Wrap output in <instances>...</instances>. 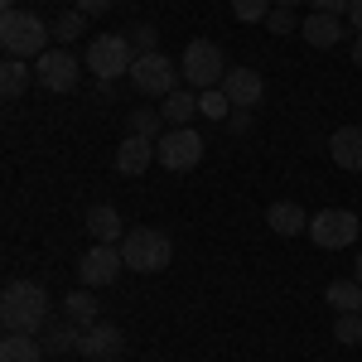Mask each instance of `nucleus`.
I'll use <instances>...</instances> for the list:
<instances>
[{"label":"nucleus","mask_w":362,"mask_h":362,"mask_svg":"<svg viewBox=\"0 0 362 362\" xmlns=\"http://www.w3.org/2000/svg\"><path fill=\"white\" fill-rule=\"evenodd\" d=\"M49 290L34 285V280H10L5 295H0V324L5 334H44L49 329Z\"/></svg>","instance_id":"f257e3e1"},{"label":"nucleus","mask_w":362,"mask_h":362,"mask_svg":"<svg viewBox=\"0 0 362 362\" xmlns=\"http://www.w3.org/2000/svg\"><path fill=\"white\" fill-rule=\"evenodd\" d=\"M0 49H5V58L34 63L54 49V25H44L34 10H5L0 15Z\"/></svg>","instance_id":"f03ea898"},{"label":"nucleus","mask_w":362,"mask_h":362,"mask_svg":"<svg viewBox=\"0 0 362 362\" xmlns=\"http://www.w3.org/2000/svg\"><path fill=\"white\" fill-rule=\"evenodd\" d=\"M87 73L97 78V83H116V78H131V63H136V44L126 39V34H97L92 44H87Z\"/></svg>","instance_id":"7ed1b4c3"},{"label":"nucleus","mask_w":362,"mask_h":362,"mask_svg":"<svg viewBox=\"0 0 362 362\" xmlns=\"http://www.w3.org/2000/svg\"><path fill=\"white\" fill-rule=\"evenodd\" d=\"M121 256H126V271L160 276L169 261H174V247H169L165 232H155V227H131V232L121 237Z\"/></svg>","instance_id":"20e7f679"},{"label":"nucleus","mask_w":362,"mask_h":362,"mask_svg":"<svg viewBox=\"0 0 362 362\" xmlns=\"http://www.w3.org/2000/svg\"><path fill=\"white\" fill-rule=\"evenodd\" d=\"M179 73H184V87L213 92V87H223V78H227V58H223V49H218L213 39H194V44L184 49Z\"/></svg>","instance_id":"39448f33"},{"label":"nucleus","mask_w":362,"mask_h":362,"mask_svg":"<svg viewBox=\"0 0 362 362\" xmlns=\"http://www.w3.org/2000/svg\"><path fill=\"white\" fill-rule=\"evenodd\" d=\"M131 83H136V92L140 97H160L165 102L169 92L179 87V63L169 54H136V63H131Z\"/></svg>","instance_id":"423d86ee"},{"label":"nucleus","mask_w":362,"mask_h":362,"mask_svg":"<svg viewBox=\"0 0 362 362\" xmlns=\"http://www.w3.org/2000/svg\"><path fill=\"white\" fill-rule=\"evenodd\" d=\"M83 58H73V49H49L44 58H34V83L44 87V92H78L83 83Z\"/></svg>","instance_id":"0eeeda50"},{"label":"nucleus","mask_w":362,"mask_h":362,"mask_svg":"<svg viewBox=\"0 0 362 362\" xmlns=\"http://www.w3.org/2000/svg\"><path fill=\"white\" fill-rule=\"evenodd\" d=\"M358 213H348V208H324V213H314L309 218V242L314 247H324V251H343V247H353L358 242Z\"/></svg>","instance_id":"6e6552de"},{"label":"nucleus","mask_w":362,"mask_h":362,"mask_svg":"<svg viewBox=\"0 0 362 362\" xmlns=\"http://www.w3.org/2000/svg\"><path fill=\"white\" fill-rule=\"evenodd\" d=\"M203 145H208V140L198 136L194 126H169L165 136L155 140V160L165 169H174V174H184V169H194L198 160H203Z\"/></svg>","instance_id":"1a4fd4ad"},{"label":"nucleus","mask_w":362,"mask_h":362,"mask_svg":"<svg viewBox=\"0 0 362 362\" xmlns=\"http://www.w3.org/2000/svg\"><path fill=\"white\" fill-rule=\"evenodd\" d=\"M121 271H126V256H121V247H107V242H92V251L78 261V280H83L87 290L112 285Z\"/></svg>","instance_id":"9d476101"},{"label":"nucleus","mask_w":362,"mask_h":362,"mask_svg":"<svg viewBox=\"0 0 362 362\" xmlns=\"http://www.w3.org/2000/svg\"><path fill=\"white\" fill-rule=\"evenodd\" d=\"M223 92L232 97V107H247V112H256V107H261V97H266V78H261L256 68H227Z\"/></svg>","instance_id":"9b49d317"},{"label":"nucleus","mask_w":362,"mask_h":362,"mask_svg":"<svg viewBox=\"0 0 362 362\" xmlns=\"http://www.w3.org/2000/svg\"><path fill=\"white\" fill-rule=\"evenodd\" d=\"M300 34H305L309 49H334L348 39V29H343V15H324V10H309L305 20H300Z\"/></svg>","instance_id":"f8f14e48"},{"label":"nucleus","mask_w":362,"mask_h":362,"mask_svg":"<svg viewBox=\"0 0 362 362\" xmlns=\"http://www.w3.org/2000/svg\"><path fill=\"white\" fill-rule=\"evenodd\" d=\"M150 165H160L155 160V140L145 136H126L121 145H116V174H126V179H140Z\"/></svg>","instance_id":"ddd939ff"},{"label":"nucleus","mask_w":362,"mask_h":362,"mask_svg":"<svg viewBox=\"0 0 362 362\" xmlns=\"http://www.w3.org/2000/svg\"><path fill=\"white\" fill-rule=\"evenodd\" d=\"M329 155H334L338 169L362 174V126H338L334 136H329Z\"/></svg>","instance_id":"4468645a"},{"label":"nucleus","mask_w":362,"mask_h":362,"mask_svg":"<svg viewBox=\"0 0 362 362\" xmlns=\"http://www.w3.org/2000/svg\"><path fill=\"white\" fill-rule=\"evenodd\" d=\"M121 343H126V338H121V329L97 319L92 329H83V348H78V353H83V358H92V362H107V358H116V353H121Z\"/></svg>","instance_id":"2eb2a0df"},{"label":"nucleus","mask_w":362,"mask_h":362,"mask_svg":"<svg viewBox=\"0 0 362 362\" xmlns=\"http://www.w3.org/2000/svg\"><path fill=\"white\" fill-rule=\"evenodd\" d=\"M87 232H92V242H107V247H121V237H126L131 227L121 223V213H116L112 203H97V208H87Z\"/></svg>","instance_id":"dca6fc26"},{"label":"nucleus","mask_w":362,"mask_h":362,"mask_svg":"<svg viewBox=\"0 0 362 362\" xmlns=\"http://www.w3.org/2000/svg\"><path fill=\"white\" fill-rule=\"evenodd\" d=\"M266 227H271L276 237H300V232H309V213L300 208V203L280 198V203L266 208Z\"/></svg>","instance_id":"f3484780"},{"label":"nucleus","mask_w":362,"mask_h":362,"mask_svg":"<svg viewBox=\"0 0 362 362\" xmlns=\"http://www.w3.org/2000/svg\"><path fill=\"white\" fill-rule=\"evenodd\" d=\"M78 348H83V324H73V319H68V314H63V319H49V329H44V353H49V358H68V353H78Z\"/></svg>","instance_id":"a211bd4d"},{"label":"nucleus","mask_w":362,"mask_h":362,"mask_svg":"<svg viewBox=\"0 0 362 362\" xmlns=\"http://www.w3.org/2000/svg\"><path fill=\"white\" fill-rule=\"evenodd\" d=\"M160 116H165V126H194V116L198 112V92L194 87H174L165 97V107H160Z\"/></svg>","instance_id":"6ab92c4d"},{"label":"nucleus","mask_w":362,"mask_h":362,"mask_svg":"<svg viewBox=\"0 0 362 362\" xmlns=\"http://www.w3.org/2000/svg\"><path fill=\"white\" fill-rule=\"evenodd\" d=\"M44 338L39 334H5L0 338V362H44Z\"/></svg>","instance_id":"aec40b11"},{"label":"nucleus","mask_w":362,"mask_h":362,"mask_svg":"<svg viewBox=\"0 0 362 362\" xmlns=\"http://www.w3.org/2000/svg\"><path fill=\"white\" fill-rule=\"evenodd\" d=\"M324 300L334 305V314H362V285L358 280H329Z\"/></svg>","instance_id":"412c9836"},{"label":"nucleus","mask_w":362,"mask_h":362,"mask_svg":"<svg viewBox=\"0 0 362 362\" xmlns=\"http://www.w3.org/2000/svg\"><path fill=\"white\" fill-rule=\"evenodd\" d=\"M169 126L165 116H160V107H136V112L126 116V136H145V140H160Z\"/></svg>","instance_id":"4be33fe9"},{"label":"nucleus","mask_w":362,"mask_h":362,"mask_svg":"<svg viewBox=\"0 0 362 362\" xmlns=\"http://www.w3.org/2000/svg\"><path fill=\"white\" fill-rule=\"evenodd\" d=\"M63 314H68L73 324H83V329H92V324L102 319V309H97V295H92L87 285H83V290H73V295L63 300Z\"/></svg>","instance_id":"5701e85b"},{"label":"nucleus","mask_w":362,"mask_h":362,"mask_svg":"<svg viewBox=\"0 0 362 362\" xmlns=\"http://www.w3.org/2000/svg\"><path fill=\"white\" fill-rule=\"evenodd\" d=\"M25 87H29V63L25 58H5L0 63V92H5V102L25 97Z\"/></svg>","instance_id":"b1692460"},{"label":"nucleus","mask_w":362,"mask_h":362,"mask_svg":"<svg viewBox=\"0 0 362 362\" xmlns=\"http://www.w3.org/2000/svg\"><path fill=\"white\" fill-rule=\"evenodd\" d=\"M198 112L208 116V121H218V126H223L237 107H232V97H227L223 87H213V92H198Z\"/></svg>","instance_id":"393cba45"},{"label":"nucleus","mask_w":362,"mask_h":362,"mask_svg":"<svg viewBox=\"0 0 362 362\" xmlns=\"http://www.w3.org/2000/svg\"><path fill=\"white\" fill-rule=\"evenodd\" d=\"M83 29H87V15H83V10H63V15L54 20V44H58V49H68Z\"/></svg>","instance_id":"a878e982"},{"label":"nucleus","mask_w":362,"mask_h":362,"mask_svg":"<svg viewBox=\"0 0 362 362\" xmlns=\"http://www.w3.org/2000/svg\"><path fill=\"white\" fill-rule=\"evenodd\" d=\"M276 10V0H232V15L242 25H266V15Z\"/></svg>","instance_id":"bb28decb"},{"label":"nucleus","mask_w":362,"mask_h":362,"mask_svg":"<svg viewBox=\"0 0 362 362\" xmlns=\"http://www.w3.org/2000/svg\"><path fill=\"white\" fill-rule=\"evenodd\" d=\"M334 338L343 348H358L362 343V314H338L334 319Z\"/></svg>","instance_id":"cd10ccee"},{"label":"nucleus","mask_w":362,"mask_h":362,"mask_svg":"<svg viewBox=\"0 0 362 362\" xmlns=\"http://www.w3.org/2000/svg\"><path fill=\"white\" fill-rule=\"evenodd\" d=\"M126 39L136 44V54H155V49H160V29H155V25H131Z\"/></svg>","instance_id":"c85d7f7f"},{"label":"nucleus","mask_w":362,"mask_h":362,"mask_svg":"<svg viewBox=\"0 0 362 362\" xmlns=\"http://www.w3.org/2000/svg\"><path fill=\"white\" fill-rule=\"evenodd\" d=\"M266 29H271V34H295V29H300V20H295V10L276 5V10L266 15Z\"/></svg>","instance_id":"c756f323"},{"label":"nucleus","mask_w":362,"mask_h":362,"mask_svg":"<svg viewBox=\"0 0 362 362\" xmlns=\"http://www.w3.org/2000/svg\"><path fill=\"white\" fill-rule=\"evenodd\" d=\"M227 131H232V136H247V131H251V112H247V107H237V112L227 116Z\"/></svg>","instance_id":"7c9ffc66"},{"label":"nucleus","mask_w":362,"mask_h":362,"mask_svg":"<svg viewBox=\"0 0 362 362\" xmlns=\"http://www.w3.org/2000/svg\"><path fill=\"white\" fill-rule=\"evenodd\" d=\"M112 5H116V0H73V10H83L87 20H92V15H107Z\"/></svg>","instance_id":"2f4dec72"},{"label":"nucleus","mask_w":362,"mask_h":362,"mask_svg":"<svg viewBox=\"0 0 362 362\" xmlns=\"http://www.w3.org/2000/svg\"><path fill=\"white\" fill-rule=\"evenodd\" d=\"M309 5L324 10V15H343V20H348V5H353V0H309Z\"/></svg>","instance_id":"473e14b6"},{"label":"nucleus","mask_w":362,"mask_h":362,"mask_svg":"<svg viewBox=\"0 0 362 362\" xmlns=\"http://www.w3.org/2000/svg\"><path fill=\"white\" fill-rule=\"evenodd\" d=\"M348 25H353V34H362V0L348 5Z\"/></svg>","instance_id":"72a5a7b5"},{"label":"nucleus","mask_w":362,"mask_h":362,"mask_svg":"<svg viewBox=\"0 0 362 362\" xmlns=\"http://www.w3.org/2000/svg\"><path fill=\"white\" fill-rule=\"evenodd\" d=\"M348 54H353V63L362 68V34H353V44H348Z\"/></svg>","instance_id":"f704fd0d"},{"label":"nucleus","mask_w":362,"mask_h":362,"mask_svg":"<svg viewBox=\"0 0 362 362\" xmlns=\"http://www.w3.org/2000/svg\"><path fill=\"white\" fill-rule=\"evenodd\" d=\"M353 280H358V285H362V256H358V261H353Z\"/></svg>","instance_id":"c9c22d12"},{"label":"nucleus","mask_w":362,"mask_h":362,"mask_svg":"<svg viewBox=\"0 0 362 362\" xmlns=\"http://www.w3.org/2000/svg\"><path fill=\"white\" fill-rule=\"evenodd\" d=\"M276 5H285V10H295V5H305V0H276Z\"/></svg>","instance_id":"e433bc0d"}]
</instances>
